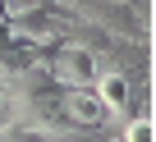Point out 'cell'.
Wrapping results in <instances>:
<instances>
[{
	"mask_svg": "<svg viewBox=\"0 0 156 142\" xmlns=\"http://www.w3.org/2000/svg\"><path fill=\"white\" fill-rule=\"evenodd\" d=\"M73 14L87 19L97 28H106L110 37H133V41H147V23L133 14L129 0H73Z\"/></svg>",
	"mask_w": 156,
	"mask_h": 142,
	"instance_id": "1",
	"label": "cell"
},
{
	"mask_svg": "<svg viewBox=\"0 0 156 142\" xmlns=\"http://www.w3.org/2000/svg\"><path fill=\"white\" fill-rule=\"evenodd\" d=\"M46 74L60 83V87H92L97 83V50H87V46H78V41H55V50H51V60H46Z\"/></svg>",
	"mask_w": 156,
	"mask_h": 142,
	"instance_id": "2",
	"label": "cell"
},
{
	"mask_svg": "<svg viewBox=\"0 0 156 142\" xmlns=\"http://www.w3.org/2000/svg\"><path fill=\"white\" fill-rule=\"evenodd\" d=\"M60 115H64L69 124H78L83 133L106 128V106H101V96H97V83H92V87H64V92H60Z\"/></svg>",
	"mask_w": 156,
	"mask_h": 142,
	"instance_id": "3",
	"label": "cell"
}]
</instances>
